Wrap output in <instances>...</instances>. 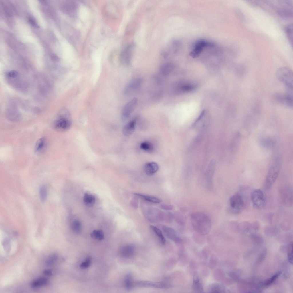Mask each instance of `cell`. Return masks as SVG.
Here are the masks:
<instances>
[{"mask_svg":"<svg viewBox=\"0 0 293 293\" xmlns=\"http://www.w3.org/2000/svg\"><path fill=\"white\" fill-rule=\"evenodd\" d=\"M191 221L195 230L202 235H206L210 232L211 221L209 217L202 212L193 213L191 215Z\"/></svg>","mask_w":293,"mask_h":293,"instance_id":"obj_1","label":"cell"},{"mask_svg":"<svg viewBox=\"0 0 293 293\" xmlns=\"http://www.w3.org/2000/svg\"><path fill=\"white\" fill-rule=\"evenodd\" d=\"M274 1L270 2V5L274 9L279 16L285 19L290 18L292 17L293 4L291 1L279 0Z\"/></svg>","mask_w":293,"mask_h":293,"instance_id":"obj_2","label":"cell"},{"mask_svg":"<svg viewBox=\"0 0 293 293\" xmlns=\"http://www.w3.org/2000/svg\"><path fill=\"white\" fill-rule=\"evenodd\" d=\"M60 113L54 122L53 128L56 130L62 132L70 128L72 122L70 114L67 110H64Z\"/></svg>","mask_w":293,"mask_h":293,"instance_id":"obj_3","label":"cell"},{"mask_svg":"<svg viewBox=\"0 0 293 293\" xmlns=\"http://www.w3.org/2000/svg\"><path fill=\"white\" fill-rule=\"evenodd\" d=\"M276 76L285 88H293V74L290 68L286 67L279 68L276 71Z\"/></svg>","mask_w":293,"mask_h":293,"instance_id":"obj_4","label":"cell"},{"mask_svg":"<svg viewBox=\"0 0 293 293\" xmlns=\"http://www.w3.org/2000/svg\"><path fill=\"white\" fill-rule=\"evenodd\" d=\"M281 166L278 163L273 164L269 169L266 177L264 187L266 190L270 189L276 181L279 173Z\"/></svg>","mask_w":293,"mask_h":293,"instance_id":"obj_5","label":"cell"},{"mask_svg":"<svg viewBox=\"0 0 293 293\" xmlns=\"http://www.w3.org/2000/svg\"><path fill=\"white\" fill-rule=\"evenodd\" d=\"M251 198L253 206L255 209H262L266 205V196L264 192L260 189H255L252 191Z\"/></svg>","mask_w":293,"mask_h":293,"instance_id":"obj_6","label":"cell"},{"mask_svg":"<svg viewBox=\"0 0 293 293\" xmlns=\"http://www.w3.org/2000/svg\"><path fill=\"white\" fill-rule=\"evenodd\" d=\"M231 211L237 213L241 212L245 206V202L242 195L237 193L231 196L229 199Z\"/></svg>","mask_w":293,"mask_h":293,"instance_id":"obj_7","label":"cell"},{"mask_svg":"<svg viewBox=\"0 0 293 293\" xmlns=\"http://www.w3.org/2000/svg\"><path fill=\"white\" fill-rule=\"evenodd\" d=\"M279 194L282 202L285 205L291 207L293 205V190L288 185L282 187L279 190Z\"/></svg>","mask_w":293,"mask_h":293,"instance_id":"obj_8","label":"cell"},{"mask_svg":"<svg viewBox=\"0 0 293 293\" xmlns=\"http://www.w3.org/2000/svg\"><path fill=\"white\" fill-rule=\"evenodd\" d=\"M214 46L215 44L211 41L204 40H199L195 43L189 55L193 58H197L200 56L204 48L213 47Z\"/></svg>","mask_w":293,"mask_h":293,"instance_id":"obj_9","label":"cell"},{"mask_svg":"<svg viewBox=\"0 0 293 293\" xmlns=\"http://www.w3.org/2000/svg\"><path fill=\"white\" fill-rule=\"evenodd\" d=\"M133 286L138 287H152L159 288H167L171 286V285L161 282L146 281H137L134 282Z\"/></svg>","mask_w":293,"mask_h":293,"instance_id":"obj_10","label":"cell"},{"mask_svg":"<svg viewBox=\"0 0 293 293\" xmlns=\"http://www.w3.org/2000/svg\"><path fill=\"white\" fill-rule=\"evenodd\" d=\"M137 103L136 98H134L128 102L124 106L122 112L121 118L125 120L130 116L135 109Z\"/></svg>","mask_w":293,"mask_h":293,"instance_id":"obj_11","label":"cell"},{"mask_svg":"<svg viewBox=\"0 0 293 293\" xmlns=\"http://www.w3.org/2000/svg\"><path fill=\"white\" fill-rule=\"evenodd\" d=\"M134 47L133 45H129L122 51L120 55V60L123 64L128 65L130 64Z\"/></svg>","mask_w":293,"mask_h":293,"instance_id":"obj_12","label":"cell"},{"mask_svg":"<svg viewBox=\"0 0 293 293\" xmlns=\"http://www.w3.org/2000/svg\"><path fill=\"white\" fill-rule=\"evenodd\" d=\"M275 98L276 101L282 105L289 108L293 107V96L285 94H277Z\"/></svg>","mask_w":293,"mask_h":293,"instance_id":"obj_13","label":"cell"},{"mask_svg":"<svg viewBox=\"0 0 293 293\" xmlns=\"http://www.w3.org/2000/svg\"><path fill=\"white\" fill-rule=\"evenodd\" d=\"M143 82L140 78H137L132 80L126 86L124 90V93L127 94L138 88Z\"/></svg>","mask_w":293,"mask_h":293,"instance_id":"obj_14","label":"cell"},{"mask_svg":"<svg viewBox=\"0 0 293 293\" xmlns=\"http://www.w3.org/2000/svg\"><path fill=\"white\" fill-rule=\"evenodd\" d=\"M162 230L169 239L176 242H180L182 240L173 229L165 226L162 227Z\"/></svg>","mask_w":293,"mask_h":293,"instance_id":"obj_15","label":"cell"},{"mask_svg":"<svg viewBox=\"0 0 293 293\" xmlns=\"http://www.w3.org/2000/svg\"><path fill=\"white\" fill-rule=\"evenodd\" d=\"M47 147V142L45 138L42 137L36 142L34 147L35 153L37 154L43 153L46 150Z\"/></svg>","mask_w":293,"mask_h":293,"instance_id":"obj_16","label":"cell"},{"mask_svg":"<svg viewBox=\"0 0 293 293\" xmlns=\"http://www.w3.org/2000/svg\"><path fill=\"white\" fill-rule=\"evenodd\" d=\"M207 291L209 293H225L227 292L228 290L222 284L214 283L209 285Z\"/></svg>","mask_w":293,"mask_h":293,"instance_id":"obj_17","label":"cell"},{"mask_svg":"<svg viewBox=\"0 0 293 293\" xmlns=\"http://www.w3.org/2000/svg\"><path fill=\"white\" fill-rule=\"evenodd\" d=\"M192 288L193 290L195 292H203V289L202 284L198 274L196 273L194 275Z\"/></svg>","mask_w":293,"mask_h":293,"instance_id":"obj_18","label":"cell"},{"mask_svg":"<svg viewBox=\"0 0 293 293\" xmlns=\"http://www.w3.org/2000/svg\"><path fill=\"white\" fill-rule=\"evenodd\" d=\"M159 168V166L156 163L151 162L148 163L145 165L144 170L147 175H151L158 171Z\"/></svg>","mask_w":293,"mask_h":293,"instance_id":"obj_19","label":"cell"},{"mask_svg":"<svg viewBox=\"0 0 293 293\" xmlns=\"http://www.w3.org/2000/svg\"><path fill=\"white\" fill-rule=\"evenodd\" d=\"M136 121H132L126 124L123 127L122 133L123 135L126 136L131 135L134 131L135 129Z\"/></svg>","mask_w":293,"mask_h":293,"instance_id":"obj_20","label":"cell"},{"mask_svg":"<svg viewBox=\"0 0 293 293\" xmlns=\"http://www.w3.org/2000/svg\"><path fill=\"white\" fill-rule=\"evenodd\" d=\"M134 194L137 197L151 202L159 203L162 201V200L161 199L153 196L144 195L138 193H134Z\"/></svg>","mask_w":293,"mask_h":293,"instance_id":"obj_21","label":"cell"},{"mask_svg":"<svg viewBox=\"0 0 293 293\" xmlns=\"http://www.w3.org/2000/svg\"><path fill=\"white\" fill-rule=\"evenodd\" d=\"M134 248L131 245H127L122 247L120 250V253L122 256L128 257L132 256L134 253Z\"/></svg>","mask_w":293,"mask_h":293,"instance_id":"obj_22","label":"cell"},{"mask_svg":"<svg viewBox=\"0 0 293 293\" xmlns=\"http://www.w3.org/2000/svg\"><path fill=\"white\" fill-rule=\"evenodd\" d=\"M174 68L173 65L171 63H165L161 67L160 70V73L163 76H167L170 74Z\"/></svg>","mask_w":293,"mask_h":293,"instance_id":"obj_23","label":"cell"},{"mask_svg":"<svg viewBox=\"0 0 293 293\" xmlns=\"http://www.w3.org/2000/svg\"><path fill=\"white\" fill-rule=\"evenodd\" d=\"M83 200L84 204L86 206L91 207L95 203L96 199L93 195L86 193L84 195Z\"/></svg>","mask_w":293,"mask_h":293,"instance_id":"obj_24","label":"cell"},{"mask_svg":"<svg viewBox=\"0 0 293 293\" xmlns=\"http://www.w3.org/2000/svg\"><path fill=\"white\" fill-rule=\"evenodd\" d=\"M285 31L288 40L292 47L293 44V25L290 23L286 26Z\"/></svg>","mask_w":293,"mask_h":293,"instance_id":"obj_25","label":"cell"},{"mask_svg":"<svg viewBox=\"0 0 293 293\" xmlns=\"http://www.w3.org/2000/svg\"><path fill=\"white\" fill-rule=\"evenodd\" d=\"M46 279L43 278H38L33 281L31 284V287L33 289H36L45 285L47 283Z\"/></svg>","mask_w":293,"mask_h":293,"instance_id":"obj_26","label":"cell"},{"mask_svg":"<svg viewBox=\"0 0 293 293\" xmlns=\"http://www.w3.org/2000/svg\"><path fill=\"white\" fill-rule=\"evenodd\" d=\"M215 163L214 161H212L210 163L207 171L206 175L208 183L209 185L211 184V178L214 173Z\"/></svg>","mask_w":293,"mask_h":293,"instance_id":"obj_27","label":"cell"},{"mask_svg":"<svg viewBox=\"0 0 293 293\" xmlns=\"http://www.w3.org/2000/svg\"><path fill=\"white\" fill-rule=\"evenodd\" d=\"M90 235L93 239L98 240H102L104 238L103 232L100 230H93L91 233Z\"/></svg>","mask_w":293,"mask_h":293,"instance_id":"obj_28","label":"cell"},{"mask_svg":"<svg viewBox=\"0 0 293 293\" xmlns=\"http://www.w3.org/2000/svg\"><path fill=\"white\" fill-rule=\"evenodd\" d=\"M150 227L159 237L162 243L165 244L166 241L165 239L161 230L152 225H151Z\"/></svg>","mask_w":293,"mask_h":293,"instance_id":"obj_29","label":"cell"},{"mask_svg":"<svg viewBox=\"0 0 293 293\" xmlns=\"http://www.w3.org/2000/svg\"><path fill=\"white\" fill-rule=\"evenodd\" d=\"M174 214V217L179 224L181 225H183L185 223V218L181 213L179 212H177Z\"/></svg>","mask_w":293,"mask_h":293,"instance_id":"obj_30","label":"cell"},{"mask_svg":"<svg viewBox=\"0 0 293 293\" xmlns=\"http://www.w3.org/2000/svg\"><path fill=\"white\" fill-rule=\"evenodd\" d=\"M40 199L42 202L45 201L47 197V189L46 186L43 185L41 187L39 190Z\"/></svg>","mask_w":293,"mask_h":293,"instance_id":"obj_31","label":"cell"},{"mask_svg":"<svg viewBox=\"0 0 293 293\" xmlns=\"http://www.w3.org/2000/svg\"><path fill=\"white\" fill-rule=\"evenodd\" d=\"M72 228L73 231L76 233H79L81 229V224L78 220H74L72 223Z\"/></svg>","mask_w":293,"mask_h":293,"instance_id":"obj_32","label":"cell"},{"mask_svg":"<svg viewBox=\"0 0 293 293\" xmlns=\"http://www.w3.org/2000/svg\"><path fill=\"white\" fill-rule=\"evenodd\" d=\"M195 87V86L193 84H186L180 86L179 90L184 92H189L194 90Z\"/></svg>","mask_w":293,"mask_h":293,"instance_id":"obj_33","label":"cell"},{"mask_svg":"<svg viewBox=\"0 0 293 293\" xmlns=\"http://www.w3.org/2000/svg\"><path fill=\"white\" fill-rule=\"evenodd\" d=\"M125 282V286L128 290H130L133 287V282L132 280V276L130 274H128L126 275Z\"/></svg>","mask_w":293,"mask_h":293,"instance_id":"obj_34","label":"cell"},{"mask_svg":"<svg viewBox=\"0 0 293 293\" xmlns=\"http://www.w3.org/2000/svg\"><path fill=\"white\" fill-rule=\"evenodd\" d=\"M140 148L141 149L148 152H151L153 150V145L148 142L142 143L140 145Z\"/></svg>","mask_w":293,"mask_h":293,"instance_id":"obj_35","label":"cell"},{"mask_svg":"<svg viewBox=\"0 0 293 293\" xmlns=\"http://www.w3.org/2000/svg\"><path fill=\"white\" fill-rule=\"evenodd\" d=\"M288 258L289 262L292 264L293 260V246L292 243L290 244L288 247Z\"/></svg>","mask_w":293,"mask_h":293,"instance_id":"obj_36","label":"cell"},{"mask_svg":"<svg viewBox=\"0 0 293 293\" xmlns=\"http://www.w3.org/2000/svg\"><path fill=\"white\" fill-rule=\"evenodd\" d=\"M91 263V258L90 257H88L86 258L84 261L80 265V267L82 269H85L88 268L90 266Z\"/></svg>","mask_w":293,"mask_h":293,"instance_id":"obj_37","label":"cell"},{"mask_svg":"<svg viewBox=\"0 0 293 293\" xmlns=\"http://www.w3.org/2000/svg\"><path fill=\"white\" fill-rule=\"evenodd\" d=\"M58 256L56 254H53L51 255L48 258L46 262V264L48 266L52 265L55 261L58 258Z\"/></svg>","mask_w":293,"mask_h":293,"instance_id":"obj_38","label":"cell"},{"mask_svg":"<svg viewBox=\"0 0 293 293\" xmlns=\"http://www.w3.org/2000/svg\"><path fill=\"white\" fill-rule=\"evenodd\" d=\"M281 272H279L274 275L271 278L266 281L264 285L266 286H267L271 284L278 277L280 274Z\"/></svg>","mask_w":293,"mask_h":293,"instance_id":"obj_39","label":"cell"},{"mask_svg":"<svg viewBox=\"0 0 293 293\" xmlns=\"http://www.w3.org/2000/svg\"><path fill=\"white\" fill-rule=\"evenodd\" d=\"M9 241L8 239H5L4 241L3 245L6 251L8 252L10 250V245L9 244Z\"/></svg>","mask_w":293,"mask_h":293,"instance_id":"obj_40","label":"cell"},{"mask_svg":"<svg viewBox=\"0 0 293 293\" xmlns=\"http://www.w3.org/2000/svg\"><path fill=\"white\" fill-rule=\"evenodd\" d=\"M29 21L30 24L34 27L36 28H39V25L33 18L32 17H29Z\"/></svg>","mask_w":293,"mask_h":293,"instance_id":"obj_41","label":"cell"},{"mask_svg":"<svg viewBox=\"0 0 293 293\" xmlns=\"http://www.w3.org/2000/svg\"><path fill=\"white\" fill-rule=\"evenodd\" d=\"M18 73L15 70H12L9 71L7 74L8 76L12 78H15L18 76Z\"/></svg>","mask_w":293,"mask_h":293,"instance_id":"obj_42","label":"cell"},{"mask_svg":"<svg viewBox=\"0 0 293 293\" xmlns=\"http://www.w3.org/2000/svg\"><path fill=\"white\" fill-rule=\"evenodd\" d=\"M161 208L167 210H171L173 209V207L171 205L162 204L160 206Z\"/></svg>","mask_w":293,"mask_h":293,"instance_id":"obj_43","label":"cell"},{"mask_svg":"<svg viewBox=\"0 0 293 293\" xmlns=\"http://www.w3.org/2000/svg\"><path fill=\"white\" fill-rule=\"evenodd\" d=\"M205 112V110H202L200 115L199 116V117L195 121V122L194 124H196L203 117V116Z\"/></svg>","mask_w":293,"mask_h":293,"instance_id":"obj_44","label":"cell"},{"mask_svg":"<svg viewBox=\"0 0 293 293\" xmlns=\"http://www.w3.org/2000/svg\"><path fill=\"white\" fill-rule=\"evenodd\" d=\"M44 274L47 276H50L52 275V271L50 269L45 270L43 271Z\"/></svg>","mask_w":293,"mask_h":293,"instance_id":"obj_45","label":"cell"},{"mask_svg":"<svg viewBox=\"0 0 293 293\" xmlns=\"http://www.w3.org/2000/svg\"><path fill=\"white\" fill-rule=\"evenodd\" d=\"M51 58L52 60L55 61H58V57L56 55L54 54H53L52 55Z\"/></svg>","mask_w":293,"mask_h":293,"instance_id":"obj_46","label":"cell"},{"mask_svg":"<svg viewBox=\"0 0 293 293\" xmlns=\"http://www.w3.org/2000/svg\"><path fill=\"white\" fill-rule=\"evenodd\" d=\"M40 1V3L41 4H43V5H45L47 3V2H46V1H44V0H41V1Z\"/></svg>","mask_w":293,"mask_h":293,"instance_id":"obj_47","label":"cell"}]
</instances>
